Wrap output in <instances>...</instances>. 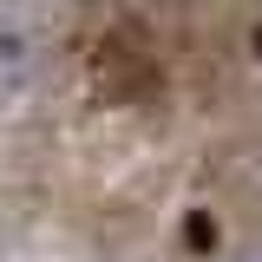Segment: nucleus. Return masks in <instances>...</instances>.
<instances>
[{
	"label": "nucleus",
	"instance_id": "obj_1",
	"mask_svg": "<svg viewBox=\"0 0 262 262\" xmlns=\"http://www.w3.org/2000/svg\"><path fill=\"white\" fill-rule=\"evenodd\" d=\"M46 66V27L20 0H0V112H13L20 98L39 85Z\"/></svg>",
	"mask_w": 262,
	"mask_h": 262
},
{
	"label": "nucleus",
	"instance_id": "obj_2",
	"mask_svg": "<svg viewBox=\"0 0 262 262\" xmlns=\"http://www.w3.org/2000/svg\"><path fill=\"white\" fill-rule=\"evenodd\" d=\"M229 262H262V243H249V249H236Z\"/></svg>",
	"mask_w": 262,
	"mask_h": 262
}]
</instances>
